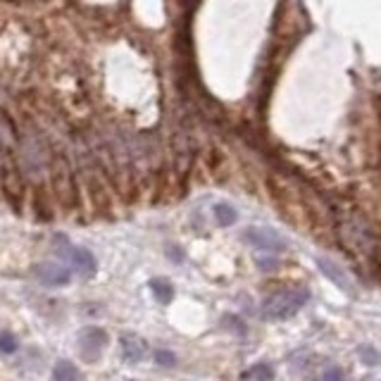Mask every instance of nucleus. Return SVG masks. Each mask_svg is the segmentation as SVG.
I'll return each instance as SVG.
<instances>
[{"label": "nucleus", "instance_id": "obj_1", "mask_svg": "<svg viewBox=\"0 0 381 381\" xmlns=\"http://www.w3.org/2000/svg\"><path fill=\"white\" fill-rule=\"evenodd\" d=\"M310 300V291L300 286H291V288H281V291H274L272 295H267L263 300V313L265 320L270 322H281V320H291L293 315H298L305 303Z\"/></svg>", "mask_w": 381, "mask_h": 381}, {"label": "nucleus", "instance_id": "obj_2", "mask_svg": "<svg viewBox=\"0 0 381 381\" xmlns=\"http://www.w3.org/2000/svg\"><path fill=\"white\" fill-rule=\"evenodd\" d=\"M53 248L60 258L67 260L69 267H72V272L79 274L81 279L91 281V279L98 277V260L88 248H83V245H74L67 236H62V234H58L53 238Z\"/></svg>", "mask_w": 381, "mask_h": 381}, {"label": "nucleus", "instance_id": "obj_3", "mask_svg": "<svg viewBox=\"0 0 381 381\" xmlns=\"http://www.w3.org/2000/svg\"><path fill=\"white\" fill-rule=\"evenodd\" d=\"M110 345V334L98 324H91V327H83L76 336V350H79V357L88 365H98L103 360L105 348Z\"/></svg>", "mask_w": 381, "mask_h": 381}, {"label": "nucleus", "instance_id": "obj_4", "mask_svg": "<svg viewBox=\"0 0 381 381\" xmlns=\"http://www.w3.org/2000/svg\"><path fill=\"white\" fill-rule=\"evenodd\" d=\"M31 274H34V279L46 288H62L72 281V272H69V267L60 265V263H53V260L36 263L31 267Z\"/></svg>", "mask_w": 381, "mask_h": 381}, {"label": "nucleus", "instance_id": "obj_5", "mask_svg": "<svg viewBox=\"0 0 381 381\" xmlns=\"http://www.w3.org/2000/svg\"><path fill=\"white\" fill-rule=\"evenodd\" d=\"M243 241L255 245L260 250H267V253H279L286 248L284 238H281L274 229H267V227H248L243 231Z\"/></svg>", "mask_w": 381, "mask_h": 381}, {"label": "nucleus", "instance_id": "obj_6", "mask_svg": "<svg viewBox=\"0 0 381 381\" xmlns=\"http://www.w3.org/2000/svg\"><path fill=\"white\" fill-rule=\"evenodd\" d=\"M119 355H122L124 362L129 365H138L148 357V343L133 331H124L119 336Z\"/></svg>", "mask_w": 381, "mask_h": 381}, {"label": "nucleus", "instance_id": "obj_7", "mask_svg": "<svg viewBox=\"0 0 381 381\" xmlns=\"http://www.w3.org/2000/svg\"><path fill=\"white\" fill-rule=\"evenodd\" d=\"M315 263H317V267H320V270H322L324 274H327V277H329L331 281H334V284H336L338 288H343L345 293H355V291H352V284H350L348 274H345L336 263H331L329 258H317Z\"/></svg>", "mask_w": 381, "mask_h": 381}, {"label": "nucleus", "instance_id": "obj_8", "mask_svg": "<svg viewBox=\"0 0 381 381\" xmlns=\"http://www.w3.org/2000/svg\"><path fill=\"white\" fill-rule=\"evenodd\" d=\"M148 288H151L153 298L162 303V305H167V303L174 300V286H172V281L165 277H153L148 281Z\"/></svg>", "mask_w": 381, "mask_h": 381}, {"label": "nucleus", "instance_id": "obj_9", "mask_svg": "<svg viewBox=\"0 0 381 381\" xmlns=\"http://www.w3.org/2000/svg\"><path fill=\"white\" fill-rule=\"evenodd\" d=\"M238 381H274V367L270 362H255L241 372Z\"/></svg>", "mask_w": 381, "mask_h": 381}, {"label": "nucleus", "instance_id": "obj_10", "mask_svg": "<svg viewBox=\"0 0 381 381\" xmlns=\"http://www.w3.org/2000/svg\"><path fill=\"white\" fill-rule=\"evenodd\" d=\"M53 381H81V372L69 360H58L53 367Z\"/></svg>", "mask_w": 381, "mask_h": 381}, {"label": "nucleus", "instance_id": "obj_11", "mask_svg": "<svg viewBox=\"0 0 381 381\" xmlns=\"http://www.w3.org/2000/svg\"><path fill=\"white\" fill-rule=\"evenodd\" d=\"M213 215H215V222L220 224V227H231V224H236V222H238L236 208H234V205H229V203H215Z\"/></svg>", "mask_w": 381, "mask_h": 381}, {"label": "nucleus", "instance_id": "obj_12", "mask_svg": "<svg viewBox=\"0 0 381 381\" xmlns=\"http://www.w3.org/2000/svg\"><path fill=\"white\" fill-rule=\"evenodd\" d=\"M19 350V338L12 331H0V355H15Z\"/></svg>", "mask_w": 381, "mask_h": 381}, {"label": "nucleus", "instance_id": "obj_13", "mask_svg": "<svg viewBox=\"0 0 381 381\" xmlns=\"http://www.w3.org/2000/svg\"><path fill=\"white\" fill-rule=\"evenodd\" d=\"M357 352H360V360H362L365 365H370V367L381 365V355L372 348V345H362V348H360Z\"/></svg>", "mask_w": 381, "mask_h": 381}, {"label": "nucleus", "instance_id": "obj_14", "mask_svg": "<svg viewBox=\"0 0 381 381\" xmlns=\"http://www.w3.org/2000/svg\"><path fill=\"white\" fill-rule=\"evenodd\" d=\"M153 360H155V362H158L160 367H167V370H169V367L176 365V355H174L172 350H165V348L155 350V352H153Z\"/></svg>", "mask_w": 381, "mask_h": 381}, {"label": "nucleus", "instance_id": "obj_15", "mask_svg": "<svg viewBox=\"0 0 381 381\" xmlns=\"http://www.w3.org/2000/svg\"><path fill=\"white\" fill-rule=\"evenodd\" d=\"M320 381H343V370L341 367H327V370L322 372V377H320Z\"/></svg>", "mask_w": 381, "mask_h": 381}, {"label": "nucleus", "instance_id": "obj_16", "mask_svg": "<svg viewBox=\"0 0 381 381\" xmlns=\"http://www.w3.org/2000/svg\"><path fill=\"white\" fill-rule=\"evenodd\" d=\"M258 267H260V270H274V267H279V260H272V263H267V258H260L258 260Z\"/></svg>", "mask_w": 381, "mask_h": 381}, {"label": "nucleus", "instance_id": "obj_17", "mask_svg": "<svg viewBox=\"0 0 381 381\" xmlns=\"http://www.w3.org/2000/svg\"><path fill=\"white\" fill-rule=\"evenodd\" d=\"M126 381H136V379H126Z\"/></svg>", "mask_w": 381, "mask_h": 381}]
</instances>
